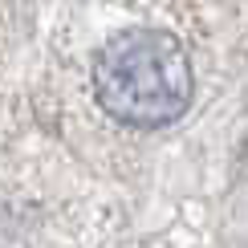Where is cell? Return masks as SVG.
I'll use <instances>...</instances> for the list:
<instances>
[{
	"instance_id": "6da1fadb",
	"label": "cell",
	"mask_w": 248,
	"mask_h": 248,
	"mask_svg": "<svg viewBox=\"0 0 248 248\" xmlns=\"http://www.w3.org/2000/svg\"><path fill=\"white\" fill-rule=\"evenodd\" d=\"M94 102L118 126L163 130L175 126L195 102L191 57L167 29H118L102 41L90 69Z\"/></svg>"
}]
</instances>
